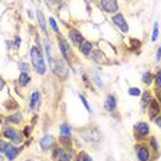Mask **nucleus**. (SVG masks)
<instances>
[{"instance_id": "obj_1", "label": "nucleus", "mask_w": 161, "mask_h": 161, "mask_svg": "<svg viewBox=\"0 0 161 161\" xmlns=\"http://www.w3.org/2000/svg\"><path fill=\"white\" fill-rule=\"evenodd\" d=\"M133 137L137 142H145L150 137V125L146 121H139L133 125Z\"/></svg>"}, {"instance_id": "obj_2", "label": "nucleus", "mask_w": 161, "mask_h": 161, "mask_svg": "<svg viewBox=\"0 0 161 161\" xmlns=\"http://www.w3.org/2000/svg\"><path fill=\"white\" fill-rule=\"evenodd\" d=\"M2 136H3V139L8 140L10 143H14V145H19V143L22 142V139H24L22 132H19L18 129L13 128V126H8V125H6L4 128L2 129Z\"/></svg>"}, {"instance_id": "obj_3", "label": "nucleus", "mask_w": 161, "mask_h": 161, "mask_svg": "<svg viewBox=\"0 0 161 161\" xmlns=\"http://www.w3.org/2000/svg\"><path fill=\"white\" fill-rule=\"evenodd\" d=\"M135 154L137 161H150L152 160V150L146 142H137L135 145Z\"/></svg>"}, {"instance_id": "obj_4", "label": "nucleus", "mask_w": 161, "mask_h": 161, "mask_svg": "<svg viewBox=\"0 0 161 161\" xmlns=\"http://www.w3.org/2000/svg\"><path fill=\"white\" fill-rule=\"evenodd\" d=\"M57 43H58V50H60V54H61V58L64 60L67 64H69L72 61V54H71L69 45L67 43V40L61 35H57Z\"/></svg>"}, {"instance_id": "obj_5", "label": "nucleus", "mask_w": 161, "mask_h": 161, "mask_svg": "<svg viewBox=\"0 0 161 161\" xmlns=\"http://www.w3.org/2000/svg\"><path fill=\"white\" fill-rule=\"evenodd\" d=\"M99 6L104 13L111 14V15L118 13V10H119L118 0H99Z\"/></svg>"}, {"instance_id": "obj_6", "label": "nucleus", "mask_w": 161, "mask_h": 161, "mask_svg": "<svg viewBox=\"0 0 161 161\" xmlns=\"http://www.w3.org/2000/svg\"><path fill=\"white\" fill-rule=\"evenodd\" d=\"M111 22L117 26V28L119 29L121 32L128 33V31H129L128 21L125 19V17H124L122 13H119V11H118V13H115L114 15H111Z\"/></svg>"}, {"instance_id": "obj_7", "label": "nucleus", "mask_w": 161, "mask_h": 161, "mask_svg": "<svg viewBox=\"0 0 161 161\" xmlns=\"http://www.w3.org/2000/svg\"><path fill=\"white\" fill-rule=\"evenodd\" d=\"M50 65H52V72L56 76H58V78H65L67 76V67L63 60H60V58L52 60Z\"/></svg>"}, {"instance_id": "obj_8", "label": "nucleus", "mask_w": 161, "mask_h": 161, "mask_svg": "<svg viewBox=\"0 0 161 161\" xmlns=\"http://www.w3.org/2000/svg\"><path fill=\"white\" fill-rule=\"evenodd\" d=\"M58 133H60V140L64 143H69L72 139V126L67 122H61L58 126Z\"/></svg>"}, {"instance_id": "obj_9", "label": "nucleus", "mask_w": 161, "mask_h": 161, "mask_svg": "<svg viewBox=\"0 0 161 161\" xmlns=\"http://www.w3.org/2000/svg\"><path fill=\"white\" fill-rule=\"evenodd\" d=\"M68 39L74 46H76V47H79V46L85 42L83 35L80 33L79 29H76V28H69L68 29Z\"/></svg>"}, {"instance_id": "obj_10", "label": "nucleus", "mask_w": 161, "mask_h": 161, "mask_svg": "<svg viewBox=\"0 0 161 161\" xmlns=\"http://www.w3.org/2000/svg\"><path fill=\"white\" fill-rule=\"evenodd\" d=\"M117 106H118V100H117V96L114 93H108L104 99V103H103V107L107 113H115L117 111Z\"/></svg>"}, {"instance_id": "obj_11", "label": "nucleus", "mask_w": 161, "mask_h": 161, "mask_svg": "<svg viewBox=\"0 0 161 161\" xmlns=\"http://www.w3.org/2000/svg\"><path fill=\"white\" fill-rule=\"evenodd\" d=\"M54 143H56L54 136L50 135V133L43 135L42 137H40V140H39V146H40V149H42L43 152H49V150H52L53 147H54Z\"/></svg>"}, {"instance_id": "obj_12", "label": "nucleus", "mask_w": 161, "mask_h": 161, "mask_svg": "<svg viewBox=\"0 0 161 161\" xmlns=\"http://www.w3.org/2000/svg\"><path fill=\"white\" fill-rule=\"evenodd\" d=\"M89 60L92 63H95V64H106V63H108L107 56L104 54L103 49H95L92 53H90Z\"/></svg>"}, {"instance_id": "obj_13", "label": "nucleus", "mask_w": 161, "mask_h": 161, "mask_svg": "<svg viewBox=\"0 0 161 161\" xmlns=\"http://www.w3.org/2000/svg\"><path fill=\"white\" fill-rule=\"evenodd\" d=\"M21 153V147L18 145H14V143H8L7 145V149H6L4 152V156L7 161H14L17 157H18V154Z\"/></svg>"}, {"instance_id": "obj_14", "label": "nucleus", "mask_w": 161, "mask_h": 161, "mask_svg": "<svg viewBox=\"0 0 161 161\" xmlns=\"http://www.w3.org/2000/svg\"><path fill=\"white\" fill-rule=\"evenodd\" d=\"M147 114H149V118L152 121H154V118L161 114V106L156 99H153L152 102H150L149 107H147Z\"/></svg>"}, {"instance_id": "obj_15", "label": "nucleus", "mask_w": 161, "mask_h": 161, "mask_svg": "<svg viewBox=\"0 0 161 161\" xmlns=\"http://www.w3.org/2000/svg\"><path fill=\"white\" fill-rule=\"evenodd\" d=\"M39 107H40V93L39 90H33L31 93V97H29L28 108L31 111H36V110H39Z\"/></svg>"}, {"instance_id": "obj_16", "label": "nucleus", "mask_w": 161, "mask_h": 161, "mask_svg": "<svg viewBox=\"0 0 161 161\" xmlns=\"http://www.w3.org/2000/svg\"><path fill=\"white\" fill-rule=\"evenodd\" d=\"M90 79H92V83L96 86L97 89H103L104 88V83L102 80V76H100V72L97 68H93L90 71Z\"/></svg>"}, {"instance_id": "obj_17", "label": "nucleus", "mask_w": 161, "mask_h": 161, "mask_svg": "<svg viewBox=\"0 0 161 161\" xmlns=\"http://www.w3.org/2000/svg\"><path fill=\"white\" fill-rule=\"evenodd\" d=\"M42 46H43V50H45V54L47 57V63L50 64L52 63V56H53V46H52V42L49 40V36H45V39L42 40Z\"/></svg>"}, {"instance_id": "obj_18", "label": "nucleus", "mask_w": 161, "mask_h": 161, "mask_svg": "<svg viewBox=\"0 0 161 161\" xmlns=\"http://www.w3.org/2000/svg\"><path fill=\"white\" fill-rule=\"evenodd\" d=\"M153 100V95L150 90H145V92H142V95H140V107H142L143 111H146L147 107H149L150 102Z\"/></svg>"}, {"instance_id": "obj_19", "label": "nucleus", "mask_w": 161, "mask_h": 161, "mask_svg": "<svg viewBox=\"0 0 161 161\" xmlns=\"http://www.w3.org/2000/svg\"><path fill=\"white\" fill-rule=\"evenodd\" d=\"M79 50V53L82 56H85V57H89L90 56V53L95 50V45H93L92 42H89V40H85V42L82 43V45L78 47Z\"/></svg>"}, {"instance_id": "obj_20", "label": "nucleus", "mask_w": 161, "mask_h": 161, "mask_svg": "<svg viewBox=\"0 0 161 161\" xmlns=\"http://www.w3.org/2000/svg\"><path fill=\"white\" fill-rule=\"evenodd\" d=\"M4 122L7 124V125H18V124L22 122V114L18 113V111L10 114L7 118L4 119Z\"/></svg>"}, {"instance_id": "obj_21", "label": "nucleus", "mask_w": 161, "mask_h": 161, "mask_svg": "<svg viewBox=\"0 0 161 161\" xmlns=\"http://www.w3.org/2000/svg\"><path fill=\"white\" fill-rule=\"evenodd\" d=\"M36 18H38V24L40 26V31L43 32L45 36H49L47 35V26H46V21H45V15H43L42 10H36Z\"/></svg>"}, {"instance_id": "obj_22", "label": "nucleus", "mask_w": 161, "mask_h": 161, "mask_svg": "<svg viewBox=\"0 0 161 161\" xmlns=\"http://www.w3.org/2000/svg\"><path fill=\"white\" fill-rule=\"evenodd\" d=\"M31 75H29L28 72H19V76H18V83L21 88H26V86H29V83H31Z\"/></svg>"}, {"instance_id": "obj_23", "label": "nucleus", "mask_w": 161, "mask_h": 161, "mask_svg": "<svg viewBox=\"0 0 161 161\" xmlns=\"http://www.w3.org/2000/svg\"><path fill=\"white\" fill-rule=\"evenodd\" d=\"M149 147H150V150L154 153H158V150H160V142H158V139H157L156 136H150L149 137Z\"/></svg>"}, {"instance_id": "obj_24", "label": "nucleus", "mask_w": 161, "mask_h": 161, "mask_svg": "<svg viewBox=\"0 0 161 161\" xmlns=\"http://www.w3.org/2000/svg\"><path fill=\"white\" fill-rule=\"evenodd\" d=\"M142 82L145 83L146 86H152L154 83V75L150 71H146L142 74Z\"/></svg>"}, {"instance_id": "obj_25", "label": "nucleus", "mask_w": 161, "mask_h": 161, "mask_svg": "<svg viewBox=\"0 0 161 161\" xmlns=\"http://www.w3.org/2000/svg\"><path fill=\"white\" fill-rule=\"evenodd\" d=\"M64 152H65V149H64V147H61V146L53 147V149H52V158L54 160V161H57V160L60 158V156H61Z\"/></svg>"}, {"instance_id": "obj_26", "label": "nucleus", "mask_w": 161, "mask_h": 161, "mask_svg": "<svg viewBox=\"0 0 161 161\" xmlns=\"http://www.w3.org/2000/svg\"><path fill=\"white\" fill-rule=\"evenodd\" d=\"M49 24H50V28H52V31L56 33V35H60V28L58 25H57V21L53 17H49Z\"/></svg>"}, {"instance_id": "obj_27", "label": "nucleus", "mask_w": 161, "mask_h": 161, "mask_svg": "<svg viewBox=\"0 0 161 161\" xmlns=\"http://www.w3.org/2000/svg\"><path fill=\"white\" fill-rule=\"evenodd\" d=\"M79 99H80V102H82V104H83V107L86 108V111H88L89 114H93V110H92V107L89 106V102L86 100V97L82 95V93H79Z\"/></svg>"}, {"instance_id": "obj_28", "label": "nucleus", "mask_w": 161, "mask_h": 161, "mask_svg": "<svg viewBox=\"0 0 161 161\" xmlns=\"http://www.w3.org/2000/svg\"><path fill=\"white\" fill-rule=\"evenodd\" d=\"M128 95L132 96V97H140V95H142V90L137 88V86H132V88L128 89Z\"/></svg>"}, {"instance_id": "obj_29", "label": "nucleus", "mask_w": 161, "mask_h": 161, "mask_svg": "<svg viewBox=\"0 0 161 161\" xmlns=\"http://www.w3.org/2000/svg\"><path fill=\"white\" fill-rule=\"evenodd\" d=\"M154 85L157 89H161V68H157L156 75H154Z\"/></svg>"}, {"instance_id": "obj_30", "label": "nucleus", "mask_w": 161, "mask_h": 161, "mask_svg": "<svg viewBox=\"0 0 161 161\" xmlns=\"http://www.w3.org/2000/svg\"><path fill=\"white\" fill-rule=\"evenodd\" d=\"M4 107L7 110H10V111H14V110L18 108V103H17L15 100H7V102H6V104H4Z\"/></svg>"}, {"instance_id": "obj_31", "label": "nucleus", "mask_w": 161, "mask_h": 161, "mask_svg": "<svg viewBox=\"0 0 161 161\" xmlns=\"http://www.w3.org/2000/svg\"><path fill=\"white\" fill-rule=\"evenodd\" d=\"M158 35H160V26H158V22H154L153 25V35H152V40L153 42H156L157 39H158Z\"/></svg>"}, {"instance_id": "obj_32", "label": "nucleus", "mask_w": 161, "mask_h": 161, "mask_svg": "<svg viewBox=\"0 0 161 161\" xmlns=\"http://www.w3.org/2000/svg\"><path fill=\"white\" fill-rule=\"evenodd\" d=\"M76 161H93V158H92V157H90L86 152H79Z\"/></svg>"}, {"instance_id": "obj_33", "label": "nucleus", "mask_w": 161, "mask_h": 161, "mask_svg": "<svg viewBox=\"0 0 161 161\" xmlns=\"http://www.w3.org/2000/svg\"><path fill=\"white\" fill-rule=\"evenodd\" d=\"M46 4L49 6V7H58L60 4H63L64 3V0H45Z\"/></svg>"}, {"instance_id": "obj_34", "label": "nucleus", "mask_w": 161, "mask_h": 161, "mask_svg": "<svg viewBox=\"0 0 161 161\" xmlns=\"http://www.w3.org/2000/svg\"><path fill=\"white\" fill-rule=\"evenodd\" d=\"M57 161H72V154L65 150V152L63 153L61 156H60V158L57 160Z\"/></svg>"}, {"instance_id": "obj_35", "label": "nucleus", "mask_w": 161, "mask_h": 161, "mask_svg": "<svg viewBox=\"0 0 161 161\" xmlns=\"http://www.w3.org/2000/svg\"><path fill=\"white\" fill-rule=\"evenodd\" d=\"M18 69H19V72H28L29 71V64H28V63L21 61L18 64Z\"/></svg>"}, {"instance_id": "obj_36", "label": "nucleus", "mask_w": 161, "mask_h": 161, "mask_svg": "<svg viewBox=\"0 0 161 161\" xmlns=\"http://www.w3.org/2000/svg\"><path fill=\"white\" fill-rule=\"evenodd\" d=\"M7 145H8V143L6 142V139L0 137V154H4L6 149H7Z\"/></svg>"}, {"instance_id": "obj_37", "label": "nucleus", "mask_w": 161, "mask_h": 161, "mask_svg": "<svg viewBox=\"0 0 161 161\" xmlns=\"http://www.w3.org/2000/svg\"><path fill=\"white\" fill-rule=\"evenodd\" d=\"M31 130H32V126L31 125H26L24 129H22V136L24 137H29V135H31Z\"/></svg>"}, {"instance_id": "obj_38", "label": "nucleus", "mask_w": 161, "mask_h": 161, "mask_svg": "<svg viewBox=\"0 0 161 161\" xmlns=\"http://www.w3.org/2000/svg\"><path fill=\"white\" fill-rule=\"evenodd\" d=\"M154 124H156V126L161 130V114L158 117H156V118H154Z\"/></svg>"}, {"instance_id": "obj_39", "label": "nucleus", "mask_w": 161, "mask_h": 161, "mask_svg": "<svg viewBox=\"0 0 161 161\" xmlns=\"http://www.w3.org/2000/svg\"><path fill=\"white\" fill-rule=\"evenodd\" d=\"M154 92H156V100L160 103V106H161V89H157V88H156V90H154Z\"/></svg>"}, {"instance_id": "obj_40", "label": "nucleus", "mask_w": 161, "mask_h": 161, "mask_svg": "<svg viewBox=\"0 0 161 161\" xmlns=\"http://www.w3.org/2000/svg\"><path fill=\"white\" fill-rule=\"evenodd\" d=\"M158 61H161V45L158 46V49L156 52V63H158Z\"/></svg>"}, {"instance_id": "obj_41", "label": "nucleus", "mask_w": 161, "mask_h": 161, "mask_svg": "<svg viewBox=\"0 0 161 161\" xmlns=\"http://www.w3.org/2000/svg\"><path fill=\"white\" fill-rule=\"evenodd\" d=\"M130 42H132V49H139L140 47V42H139V40L132 39Z\"/></svg>"}, {"instance_id": "obj_42", "label": "nucleus", "mask_w": 161, "mask_h": 161, "mask_svg": "<svg viewBox=\"0 0 161 161\" xmlns=\"http://www.w3.org/2000/svg\"><path fill=\"white\" fill-rule=\"evenodd\" d=\"M14 42H15V49H18L19 46H21V38H19L18 35L14 36Z\"/></svg>"}, {"instance_id": "obj_43", "label": "nucleus", "mask_w": 161, "mask_h": 161, "mask_svg": "<svg viewBox=\"0 0 161 161\" xmlns=\"http://www.w3.org/2000/svg\"><path fill=\"white\" fill-rule=\"evenodd\" d=\"M4 86H6V82H4V79H3V78H0V92H2V90L4 89Z\"/></svg>"}, {"instance_id": "obj_44", "label": "nucleus", "mask_w": 161, "mask_h": 161, "mask_svg": "<svg viewBox=\"0 0 161 161\" xmlns=\"http://www.w3.org/2000/svg\"><path fill=\"white\" fill-rule=\"evenodd\" d=\"M0 124H3V118H2V117H0Z\"/></svg>"}, {"instance_id": "obj_45", "label": "nucleus", "mask_w": 161, "mask_h": 161, "mask_svg": "<svg viewBox=\"0 0 161 161\" xmlns=\"http://www.w3.org/2000/svg\"><path fill=\"white\" fill-rule=\"evenodd\" d=\"M85 2H86V3H89V2H92V0H85Z\"/></svg>"}, {"instance_id": "obj_46", "label": "nucleus", "mask_w": 161, "mask_h": 161, "mask_svg": "<svg viewBox=\"0 0 161 161\" xmlns=\"http://www.w3.org/2000/svg\"><path fill=\"white\" fill-rule=\"evenodd\" d=\"M25 161H33V160H25Z\"/></svg>"}]
</instances>
